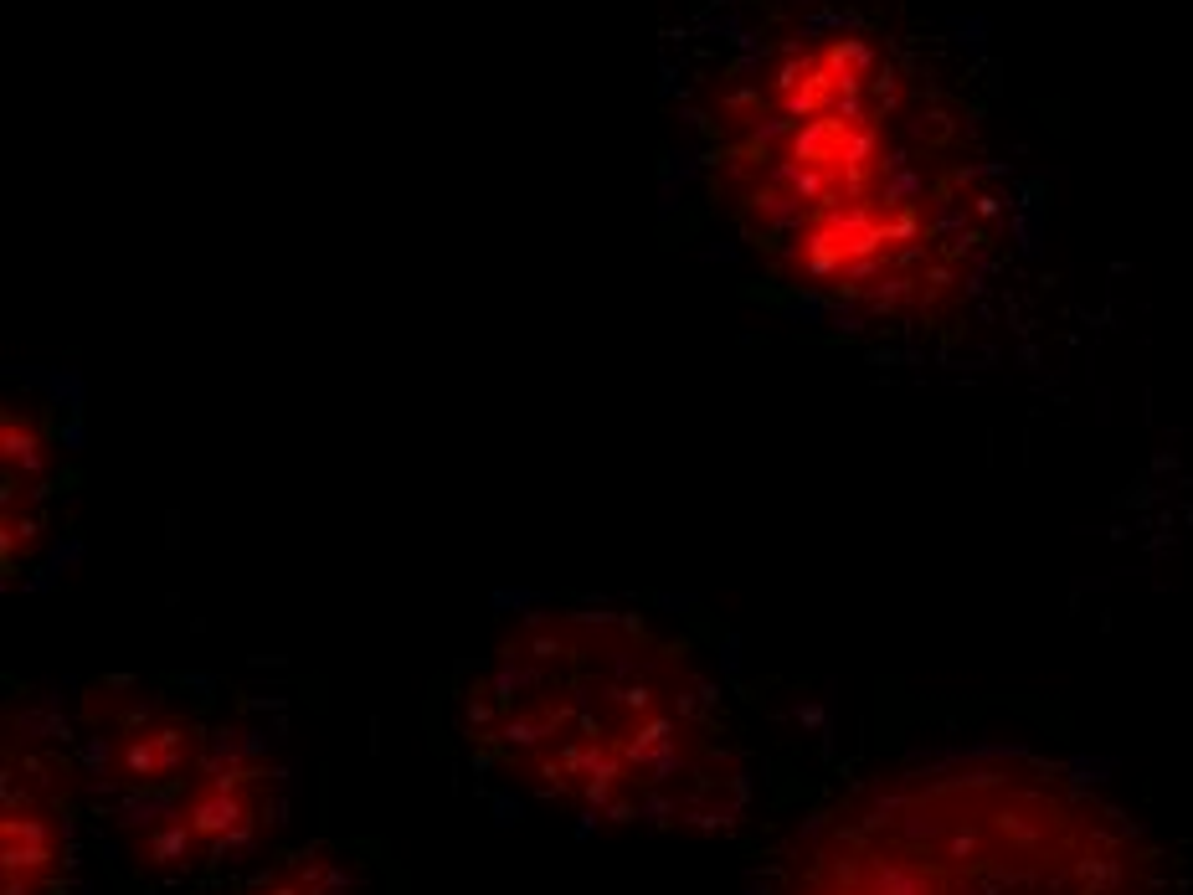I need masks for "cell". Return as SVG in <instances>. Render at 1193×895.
Returning a JSON list of instances; mask_svg holds the SVG:
<instances>
[{
    "mask_svg": "<svg viewBox=\"0 0 1193 895\" xmlns=\"http://www.w3.org/2000/svg\"><path fill=\"white\" fill-rule=\"evenodd\" d=\"M690 124L705 196L762 278L844 319H926L998 247L972 129L849 11H767L726 42Z\"/></svg>",
    "mask_w": 1193,
    "mask_h": 895,
    "instance_id": "obj_1",
    "label": "cell"
},
{
    "mask_svg": "<svg viewBox=\"0 0 1193 895\" xmlns=\"http://www.w3.org/2000/svg\"><path fill=\"white\" fill-rule=\"evenodd\" d=\"M463 705L484 762L587 818L710 829L741 808V751L715 679L633 613L530 618Z\"/></svg>",
    "mask_w": 1193,
    "mask_h": 895,
    "instance_id": "obj_2",
    "label": "cell"
},
{
    "mask_svg": "<svg viewBox=\"0 0 1193 895\" xmlns=\"http://www.w3.org/2000/svg\"><path fill=\"white\" fill-rule=\"evenodd\" d=\"M782 895H1152L1132 834L1050 772L947 767L880 782L787 854Z\"/></svg>",
    "mask_w": 1193,
    "mask_h": 895,
    "instance_id": "obj_3",
    "label": "cell"
},
{
    "mask_svg": "<svg viewBox=\"0 0 1193 895\" xmlns=\"http://www.w3.org/2000/svg\"><path fill=\"white\" fill-rule=\"evenodd\" d=\"M72 854V772L57 746L6 741V895H57Z\"/></svg>",
    "mask_w": 1193,
    "mask_h": 895,
    "instance_id": "obj_4",
    "label": "cell"
},
{
    "mask_svg": "<svg viewBox=\"0 0 1193 895\" xmlns=\"http://www.w3.org/2000/svg\"><path fill=\"white\" fill-rule=\"evenodd\" d=\"M237 895H355V885H350L345 865L330 849H314V854H294V859H283V865L263 870Z\"/></svg>",
    "mask_w": 1193,
    "mask_h": 895,
    "instance_id": "obj_5",
    "label": "cell"
}]
</instances>
